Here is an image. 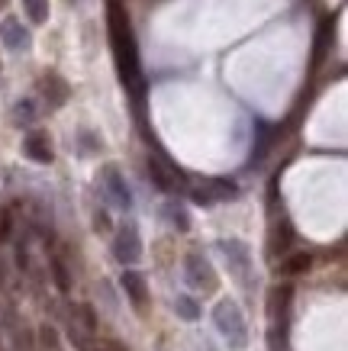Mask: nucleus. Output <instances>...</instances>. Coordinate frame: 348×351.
<instances>
[{
  "instance_id": "obj_1",
  "label": "nucleus",
  "mask_w": 348,
  "mask_h": 351,
  "mask_svg": "<svg viewBox=\"0 0 348 351\" xmlns=\"http://www.w3.org/2000/svg\"><path fill=\"white\" fill-rule=\"evenodd\" d=\"M110 45H113L116 64H119V77L132 94H142V64H139V49L132 39V26H129L126 13L119 3H110Z\"/></svg>"
},
{
  "instance_id": "obj_2",
  "label": "nucleus",
  "mask_w": 348,
  "mask_h": 351,
  "mask_svg": "<svg viewBox=\"0 0 348 351\" xmlns=\"http://www.w3.org/2000/svg\"><path fill=\"white\" fill-rule=\"evenodd\" d=\"M213 319H216V329L226 335L229 348L242 351L248 345V329H245V319H242V309L235 306L232 300H220L216 309H213Z\"/></svg>"
},
{
  "instance_id": "obj_3",
  "label": "nucleus",
  "mask_w": 348,
  "mask_h": 351,
  "mask_svg": "<svg viewBox=\"0 0 348 351\" xmlns=\"http://www.w3.org/2000/svg\"><path fill=\"white\" fill-rule=\"evenodd\" d=\"M235 197H239V187H235L232 181H222V178L203 181V184H197V187L190 191V200L197 203V206H213V203L235 200Z\"/></svg>"
},
{
  "instance_id": "obj_4",
  "label": "nucleus",
  "mask_w": 348,
  "mask_h": 351,
  "mask_svg": "<svg viewBox=\"0 0 348 351\" xmlns=\"http://www.w3.org/2000/svg\"><path fill=\"white\" fill-rule=\"evenodd\" d=\"M113 255L119 265H136L142 258V239H139V229L132 223L119 226L113 235Z\"/></svg>"
},
{
  "instance_id": "obj_5",
  "label": "nucleus",
  "mask_w": 348,
  "mask_h": 351,
  "mask_svg": "<svg viewBox=\"0 0 348 351\" xmlns=\"http://www.w3.org/2000/svg\"><path fill=\"white\" fill-rule=\"evenodd\" d=\"M104 191L106 197L113 200L116 210H132V193H129L126 181H123V174L110 165V168H104Z\"/></svg>"
},
{
  "instance_id": "obj_6",
  "label": "nucleus",
  "mask_w": 348,
  "mask_h": 351,
  "mask_svg": "<svg viewBox=\"0 0 348 351\" xmlns=\"http://www.w3.org/2000/svg\"><path fill=\"white\" fill-rule=\"evenodd\" d=\"M146 171H148V178H152V184H155L159 191H165V193H174L178 191V184L184 181V174H181L178 168L165 165L161 158H148Z\"/></svg>"
},
{
  "instance_id": "obj_7",
  "label": "nucleus",
  "mask_w": 348,
  "mask_h": 351,
  "mask_svg": "<svg viewBox=\"0 0 348 351\" xmlns=\"http://www.w3.org/2000/svg\"><path fill=\"white\" fill-rule=\"evenodd\" d=\"M119 284H123V290H126L129 303H132L139 313H146V303H148V284H146V277H139L136 271H123Z\"/></svg>"
},
{
  "instance_id": "obj_8",
  "label": "nucleus",
  "mask_w": 348,
  "mask_h": 351,
  "mask_svg": "<svg viewBox=\"0 0 348 351\" xmlns=\"http://www.w3.org/2000/svg\"><path fill=\"white\" fill-rule=\"evenodd\" d=\"M187 280L194 287H203V290H216V277H213V267L203 261L200 255H187Z\"/></svg>"
},
{
  "instance_id": "obj_9",
  "label": "nucleus",
  "mask_w": 348,
  "mask_h": 351,
  "mask_svg": "<svg viewBox=\"0 0 348 351\" xmlns=\"http://www.w3.org/2000/svg\"><path fill=\"white\" fill-rule=\"evenodd\" d=\"M0 39H3V45H7L10 52H20V49L30 45V32L23 29V23L16 20V16H7V20L0 23Z\"/></svg>"
},
{
  "instance_id": "obj_10",
  "label": "nucleus",
  "mask_w": 348,
  "mask_h": 351,
  "mask_svg": "<svg viewBox=\"0 0 348 351\" xmlns=\"http://www.w3.org/2000/svg\"><path fill=\"white\" fill-rule=\"evenodd\" d=\"M23 152H26V158L39 161V165H49L55 158L52 145H49V136L45 132H30V136L23 138Z\"/></svg>"
},
{
  "instance_id": "obj_11",
  "label": "nucleus",
  "mask_w": 348,
  "mask_h": 351,
  "mask_svg": "<svg viewBox=\"0 0 348 351\" xmlns=\"http://www.w3.org/2000/svg\"><path fill=\"white\" fill-rule=\"evenodd\" d=\"M222 255L229 258V265L235 267V274H242L245 267H248V248H245L239 239H232V242H220Z\"/></svg>"
},
{
  "instance_id": "obj_12",
  "label": "nucleus",
  "mask_w": 348,
  "mask_h": 351,
  "mask_svg": "<svg viewBox=\"0 0 348 351\" xmlns=\"http://www.w3.org/2000/svg\"><path fill=\"white\" fill-rule=\"evenodd\" d=\"M45 100H49V107H62L65 100H68V84L58 75L45 77Z\"/></svg>"
},
{
  "instance_id": "obj_13",
  "label": "nucleus",
  "mask_w": 348,
  "mask_h": 351,
  "mask_svg": "<svg viewBox=\"0 0 348 351\" xmlns=\"http://www.w3.org/2000/svg\"><path fill=\"white\" fill-rule=\"evenodd\" d=\"M174 309H178V316L184 322H197V319H200V306H197V300L190 297V293H181V297L174 300Z\"/></svg>"
},
{
  "instance_id": "obj_14",
  "label": "nucleus",
  "mask_w": 348,
  "mask_h": 351,
  "mask_svg": "<svg viewBox=\"0 0 348 351\" xmlns=\"http://www.w3.org/2000/svg\"><path fill=\"white\" fill-rule=\"evenodd\" d=\"M313 267V255H306V252H300V255H290L284 261V274H290V277H300V274H306Z\"/></svg>"
},
{
  "instance_id": "obj_15",
  "label": "nucleus",
  "mask_w": 348,
  "mask_h": 351,
  "mask_svg": "<svg viewBox=\"0 0 348 351\" xmlns=\"http://www.w3.org/2000/svg\"><path fill=\"white\" fill-rule=\"evenodd\" d=\"M52 277H55V287L62 293H71V274H68V265L58 255L52 258Z\"/></svg>"
},
{
  "instance_id": "obj_16",
  "label": "nucleus",
  "mask_w": 348,
  "mask_h": 351,
  "mask_svg": "<svg viewBox=\"0 0 348 351\" xmlns=\"http://www.w3.org/2000/svg\"><path fill=\"white\" fill-rule=\"evenodd\" d=\"M23 7H26V13H30L32 23L49 20V0H23Z\"/></svg>"
},
{
  "instance_id": "obj_17",
  "label": "nucleus",
  "mask_w": 348,
  "mask_h": 351,
  "mask_svg": "<svg viewBox=\"0 0 348 351\" xmlns=\"http://www.w3.org/2000/svg\"><path fill=\"white\" fill-rule=\"evenodd\" d=\"M32 119H36V107H32V100H20V104L13 107V123H16V126H23V123L30 126Z\"/></svg>"
},
{
  "instance_id": "obj_18",
  "label": "nucleus",
  "mask_w": 348,
  "mask_h": 351,
  "mask_svg": "<svg viewBox=\"0 0 348 351\" xmlns=\"http://www.w3.org/2000/svg\"><path fill=\"white\" fill-rule=\"evenodd\" d=\"M171 223L178 226L181 232H187V229H190V223H187V213H184L181 206H171Z\"/></svg>"
},
{
  "instance_id": "obj_19",
  "label": "nucleus",
  "mask_w": 348,
  "mask_h": 351,
  "mask_svg": "<svg viewBox=\"0 0 348 351\" xmlns=\"http://www.w3.org/2000/svg\"><path fill=\"white\" fill-rule=\"evenodd\" d=\"M10 229H13V216H10V210H7V213L0 216V242L10 235Z\"/></svg>"
},
{
  "instance_id": "obj_20",
  "label": "nucleus",
  "mask_w": 348,
  "mask_h": 351,
  "mask_svg": "<svg viewBox=\"0 0 348 351\" xmlns=\"http://www.w3.org/2000/svg\"><path fill=\"white\" fill-rule=\"evenodd\" d=\"M87 351H126V345H119V341H104V345H94V348Z\"/></svg>"
},
{
  "instance_id": "obj_21",
  "label": "nucleus",
  "mask_w": 348,
  "mask_h": 351,
  "mask_svg": "<svg viewBox=\"0 0 348 351\" xmlns=\"http://www.w3.org/2000/svg\"><path fill=\"white\" fill-rule=\"evenodd\" d=\"M97 232H106V229H110V216H106V210H100V213H97Z\"/></svg>"
}]
</instances>
